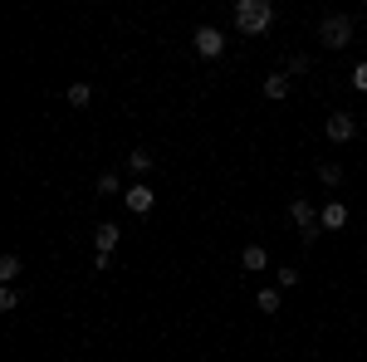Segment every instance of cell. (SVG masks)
I'll list each match as a JSON object with an SVG mask.
<instances>
[{
    "label": "cell",
    "instance_id": "cell-1",
    "mask_svg": "<svg viewBox=\"0 0 367 362\" xmlns=\"http://www.w3.org/2000/svg\"><path fill=\"white\" fill-rule=\"evenodd\" d=\"M270 25H275L270 0H235V30L240 34H265Z\"/></svg>",
    "mask_w": 367,
    "mask_h": 362
},
{
    "label": "cell",
    "instance_id": "cell-2",
    "mask_svg": "<svg viewBox=\"0 0 367 362\" xmlns=\"http://www.w3.org/2000/svg\"><path fill=\"white\" fill-rule=\"evenodd\" d=\"M319 39H324V49H348L353 44V15H324Z\"/></svg>",
    "mask_w": 367,
    "mask_h": 362
},
{
    "label": "cell",
    "instance_id": "cell-3",
    "mask_svg": "<svg viewBox=\"0 0 367 362\" xmlns=\"http://www.w3.org/2000/svg\"><path fill=\"white\" fill-rule=\"evenodd\" d=\"M289 221L304 230V240H319V235H324L319 211H313V201H304V196H299V201H289Z\"/></svg>",
    "mask_w": 367,
    "mask_h": 362
},
{
    "label": "cell",
    "instance_id": "cell-4",
    "mask_svg": "<svg viewBox=\"0 0 367 362\" xmlns=\"http://www.w3.org/2000/svg\"><path fill=\"white\" fill-rule=\"evenodd\" d=\"M191 44H196L201 59H221V54H226V34H221L216 25H201V30L191 34Z\"/></svg>",
    "mask_w": 367,
    "mask_h": 362
},
{
    "label": "cell",
    "instance_id": "cell-5",
    "mask_svg": "<svg viewBox=\"0 0 367 362\" xmlns=\"http://www.w3.org/2000/svg\"><path fill=\"white\" fill-rule=\"evenodd\" d=\"M123 205H128L132 216H147L152 205H157V196H152V186H147V181H132V186L123 191Z\"/></svg>",
    "mask_w": 367,
    "mask_h": 362
},
{
    "label": "cell",
    "instance_id": "cell-6",
    "mask_svg": "<svg viewBox=\"0 0 367 362\" xmlns=\"http://www.w3.org/2000/svg\"><path fill=\"white\" fill-rule=\"evenodd\" d=\"M324 132H328V142H353V137H357V118H353V113H333V118L324 123Z\"/></svg>",
    "mask_w": 367,
    "mask_h": 362
},
{
    "label": "cell",
    "instance_id": "cell-7",
    "mask_svg": "<svg viewBox=\"0 0 367 362\" xmlns=\"http://www.w3.org/2000/svg\"><path fill=\"white\" fill-rule=\"evenodd\" d=\"M319 225H324V230H343V225H348V205H343V201H328L324 211H319Z\"/></svg>",
    "mask_w": 367,
    "mask_h": 362
},
{
    "label": "cell",
    "instance_id": "cell-8",
    "mask_svg": "<svg viewBox=\"0 0 367 362\" xmlns=\"http://www.w3.org/2000/svg\"><path fill=\"white\" fill-rule=\"evenodd\" d=\"M255 303H259V314H279V303H284V289L279 284H265L255 294Z\"/></svg>",
    "mask_w": 367,
    "mask_h": 362
},
{
    "label": "cell",
    "instance_id": "cell-9",
    "mask_svg": "<svg viewBox=\"0 0 367 362\" xmlns=\"http://www.w3.org/2000/svg\"><path fill=\"white\" fill-rule=\"evenodd\" d=\"M118 240H123V230H118V225H98V230H93L98 254H113V250H118Z\"/></svg>",
    "mask_w": 367,
    "mask_h": 362
},
{
    "label": "cell",
    "instance_id": "cell-10",
    "mask_svg": "<svg viewBox=\"0 0 367 362\" xmlns=\"http://www.w3.org/2000/svg\"><path fill=\"white\" fill-rule=\"evenodd\" d=\"M152 162H157V157H152L147 147H132V152H128V172H132V177H147V172H152Z\"/></svg>",
    "mask_w": 367,
    "mask_h": 362
},
{
    "label": "cell",
    "instance_id": "cell-11",
    "mask_svg": "<svg viewBox=\"0 0 367 362\" xmlns=\"http://www.w3.org/2000/svg\"><path fill=\"white\" fill-rule=\"evenodd\" d=\"M265 98H270V103H284V98H289V74H270V79H265Z\"/></svg>",
    "mask_w": 367,
    "mask_h": 362
},
{
    "label": "cell",
    "instance_id": "cell-12",
    "mask_svg": "<svg viewBox=\"0 0 367 362\" xmlns=\"http://www.w3.org/2000/svg\"><path fill=\"white\" fill-rule=\"evenodd\" d=\"M240 265H245V270H265V265H270V250H265V245H245Z\"/></svg>",
    "mask_w": 367,
    "mask_h": 362
},
{
    "label": "cell",
    "instance_id": "cell-13",
    "mask_svg": "<svg viewBox=\"0 0 367 362\" xmlns=\"http://www.w3.org/2000/svg\"><path fill=\"white\" fill-rule=\"evenodd\" d=\"M98 196H123V177L118 172H103L98 177Z\"/></svg>",
    "mask_w": 367,
    "mask_h": 362
},
{
    "label": "cell",
    "instance_id": "cell-14",
    "mask_svg": "<svg viewBox=\"0 0 367 362\" xmlns=\"http://www.w3.org/2000/svg\"><path fill=\"white\" fill-rule=\"evenodd\" d=\"M20 270H25V265H20V254H0V279H6V284L20 279Z\"/></svg>",
    "mask_w": 367,
    "mask_h": 362
},
{
    "label": "cell",
    "instance_id": "cell-15",
    "mask_svg": "<svg viewBox=\"0 0 367 362\" xmlns=\"http://www.w3.org/2000/svg\"><path fill=\"white\" fill-rule=\"evenodd\" d=\"M88 98H93L88 83H69V103H74V108H88Z\"/></svg>",
    "mask_w": 367,
    "mask_h": 362
},
{
    "label": "cell",
    "instance_id": "cell-16",
    "mask_svg": "<svg viewBox=\"0 0 367 362\" xmlns=\"http://www.w3.org/2000/svg\"><path fill=\"white\" fill-rule=\"evenodd\" d=\"M308 69H313V59H308V54H294V59H289V69H284V74H289V79H304V74H308Z\"/></svg>",
    "mask_w": 367,
    "mask_h": 362
},
{
    "label": "cell",
    "instance_id": "cell-17",
    "mask_svg": "<svg viewBox=\"0 0 367 362\" xmlns=\"http://www.w3.org/2000/svg\"><path fill=\"white\" fill-rule=\"evenodd\" d=\"M319 181H324V186H338V181H343V167H338V162H324V167H319Z\"/></svg>",
    "mask_w": 367,
    "mask_h": 362
},
{
    "label": "cell",
    "instance_id": "cell-18",
    "mask_svg": "<svg viewBox=\"0 0 367 362\" xmlns=\"http://www.w3.org/2000/svg\"><path fill=\"white\" fill-rule=\"evenodd\" d=\"M353 88H357V93H367V59L353 69Z\"/></svg>",
    "mask_w": 367,
    "mask_h": 362
},
{
    "label": "cell",
    "instance_id": "cell-19",
    "mask_svg": "<svg viewBox=\"0 0 367 362\" xmlns=\"http://www.w3.org/2000/svg\"><path fill=\"white\" fill-rule=\"evenodd\" d=\"M275 279H279V289H294V284H299V270H279Z\"/></svg>",
    "mask_w": 367,
    "mask_h": 362
},
{
    "label": "cell",
    "instance_id": "cell-20",
    "mask_svg": "<svg viewBox=\"0 0 367 362\" xmlns=\"http://www.w3.org/2000/svg\"><path fill=\"white\" fill-rule=\"evenodd\" d=\"M0 308H20V294H15L10 284H6V294H0Z\"/></svg>",
    "mask_w": 367,
    "mask_h": 362
}]
</instances>
